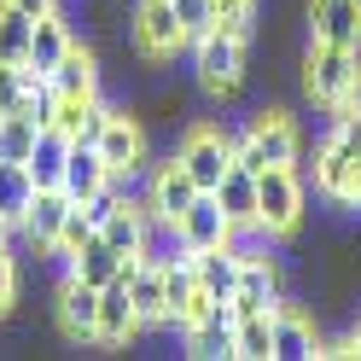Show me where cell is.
Returning <instances> with one entry per match:
<instances>
[{
	"label": "cell",
	"instance_id": "obj_6",
	"mask_svg": "<svg viewBox=\"0 0 361 361\" xmlns=\"http://www.w3.org/2000/svg\"><path fill=\"white\" fill-rule=\"evenodd\" d=\"M175 157H180V169L198 180V192H216L221 175L233 169V140L216 134V128H187V140H180Z\"/></svg>",
	"mask_w": 361,
	"mask_h": 361
},
{
	"label": "cell",
	"instance_id": "obj_34",
	"mask_svg": "<svg viewBox=\"0 0 361 361\" xmlns=\"http://www.w3.org/2000/svg\"><path fill=\"white\" fill-rule=\"evenodd\" d=\"M117 210H123V192L111 187V180H105V187H99V192H94V198H87V204H82V216L94 221V233H99V228H105V221L117 216Z\"/></svg>",
	"mask_w": 361,
	"mask_h": 361
},
{
	"label": "cell",
	"instance_id": "obj_29",
	"mask_svg": "<svg viewBox=\"0 0 361 361\" xmlns=\"http://www.w3.org/2000/svg\"><path fill=\"white\" fill-rule=\"evenodd\" d=\"M111 245H117V251L128 257V262H140V239H146V210H134V204H123L117 216H111L105 221V228H99Z\"/></svg>",
	"mask_w": 361,
	"mask_h": 361
},
{
	"label": "cell",
	"instance_id": "obj_28",
	"mask_svg": "<svg viewBox=\"0 0 361 361\" xmlns=\"http://www.w3.org/2000/svg\"><path fill=\"white\" fill-rule=\"evenodd\" d=\"M30 35H35V18L24 6H12V0H0V64H24Z\"/></svg>",
	"mask_w": 361,
	"mask_h": 361
},
{
	"label": "cell",
	"instance_id": "obj_26",
	"mask_svg": "<svg viewBox=\"0 0 361 361\" xmlns=\"http://www.w3.org/2000/svg\"><path fill=\"white\" fill-rule=\"evenodd\" d=\"M233 361H274V309L233 321Z\"/></svg>",
	"mask_w": 361,
	"mask_h": 361
},
{
	"label": "cell",
	"instance_id": "obj_32",
	"mask_svg": "<svg viewBox=\"0 0 361 361\" xmlns=\"http://www.w3.org/2000/svg\"><path fill=\"white\" fill-rule=\"evenodd\" d=\"M251 24H257V0H216V30L221 35L251 41Z\"/></svg>",
	"mask_w": 361,
	"mask_h": 361
},
{
	"label": "cell",
	"instance_id": "obj_13",
	"mask_svg": "<svg viewBox=\"0 0 361 361\" xmlns=\"http://www.w3.org/2000/svg\"><path fill=\"white\" fill-rule=\"evenodd\" d=\"M321 355V332H314V321L303 309L280 303L274 309V361H314Z\"/></svg>",
	"mask_w": 361,
	"mask_h": 361
},
{
	"label": "cell",
	"instance_id": "obj_31",
	"mask_svg": "<svg viewBox=\"0 0 361 361\" xmlns=\"http://www.w3.org/2000/svg\"><path fill=\"white\" fill-rule=\"evenodd\" d=\"M228 251H233L239 262H262L268 251H274V233H268L262 221H239V228L228 233Z\"/></svg>",
	"mask_w": 361,
	"mask_h": 361
},
{
	"label": "cell",
	"instance_id": "obj_10",
	"mask_svg": "<svg viewBox=\"0 0 361 361\" xmlns=\"http://www.w3.org/2000/svg\"><path fill=\"white\" fill-rule=\"evenodd\" d=\"M71 210H76V198H64L59 187H35L30 216H24V233H30L35 251H53V245H59V233H64V221H71Z\"/></svg>",
	"mask_w": 361,
	"mask_h": 361
},
{
	"label": "cell",
	"instance_id": "obj_17",
	"mask_svg": "<svg viewBox=\"0 0 361 361\" xmlns=\"http://www.w3.org/2000/svg\"><path fill=\"white\" fill-rule=\"evenodd\" d=\"M59 321H64V332H71L76 344H82V338H94V321H99V286L64 274V286H59Z\"/></svg>",
	"mask_w": 361,
	"mask_h": 361
},
{
	"label": "cell",
	"instance_id": "obj_18",
	"mask_svg": "<svg viewBox=\"0 0 361 361\" xmlns=\"http://www.w3.org/2000/svg\"><path fill=\"white\" fill-rule=\"evenodd\" d=\"M128 298H134L140 326H164L169 321V291H164V268L157 262H134L128 268Z\"/></svg>",
	"mask_w": 361,
	"mask_h": 361
},
{
	"label": "cell",
	"instance_id": "obj_12",
	"mask_svg": "<svg viewBox=\"0 0 361 361\" xmlns=\"http://www.w3.org/2000/svg\"><path fill=\"white\" fill-rule=\"evenodd\" d=\"M180 233H187L192 251H216V245H228L233 221H228V210H221L216 192H198L192 204H187V216H180Z\"/></svg>",
	"mask_w": 361,
	"mask_h": 361
},
{
	"label": "cell",
	"instance_id": "obj_33",
	"mask_svg": "<svg viewBox=\"0 0 361 361\" xmlns=\"http://www.w3.org/2000/svg\"><path fill=\"white\" fill-rule=\"evenodd\" d=\"M175 18H180V30H187V47H192L198 35L216 30V0H175Z\"/></svg>",
	"mask_w": 361,
	"mask_h": 361
},
{
	"label": "cell",
	"instance_id": "obj_2",
	"mask_svg": "<svg viewBox=\"0 0 361 361\" xmlns=\"http://www.w3.org/2000/svg\"><path fill=\"white\" fill-rule=\"evenodd\" d=\"M355 64H361V47L309 41V53H303V87H309V99L326 105V111H344V94L355 82Z\"/></svg>",
	"mask_w": 361,
	"mask_h": 361
},
{
	"label": "cell",
	"instance_id": "obj_25",
	"mask_svg": "<svg viewBox=\"0 0 361 361\" xmlns=\"http://www.w3.org/2000/svg\"><path fill=\"white\" fill-rule=\"evenodd\" d=\"M216 198H221V210H228L233 228H239V221H257V169H245L239 157H233V169L221 175Z\"/></svg>",
	"mask_w": 361,
	"mask_h": 361
},
{
	"label": "cell",
	"instance_id": "obj_40",
	"mask_svg": "<svg viewBox=\"0 0 361 361\" xmlns=\"http://www.w3.org/2000/svg\"><path fill=\"white\" fill-rule=\"evenodd\" d=\"M350 344H355V355H361V326H355V332H350Z\"/></svg>",
	"mask_w": 361,
	"mask_h": 361
},
{
	"label": "cell",
	"instance_id": "obj_14",
	"mask_svg": "<svg viewBox=\"0 0 361 361\" xmlns=\"http://www.w3.org/2000/svg\"><path fill=\"white\" fill-rule=\"evenodd\" d=\"M355 175H361V157H350L338 140H326L321 152H314V187H321L326 198L355 204Z\"/></svg>",
	"mask_w": 361,
	"mask_h": 361
},
{
	"label": "cell",
	"instance_id": "obj_16",
	"mask_svg": "<svg viewBox=\"0 0 361 361\" xmlns=\"http://www.w3.org/2000/svg\"><path fill=\"white\" fill-rule=\"evenodd\" d=\"M128 268H134V262L117 251V245H111L105 233H94V239H87L82 251L71 257V268H64V274H76V280H87V286H111V280H123Z\"/></svg>",
	"mask_w": 361,
	"mask_h": 361
},
{
	"label": "cell",
	"instance_id": "obj_3",
	"mask_svg": "<svg viewBox=\"0 0 361 361\" xmlns=\"http://www.w3.org/2000/svg\"><path fill=\"white\" fill-rule=\"evenodd\" d=\"M257 221L274 239H286L303 221V180H298V169H262L257 175Z\"/></svg>",
	"mask_w": 361,
	"mask_h": 361
},
{
	"label": "cell",
	"instance_id": "obj_7",
	"mask_svg": "<svg viewBox=\"0 0 361 361\" xmlns=\"http://www.w3.org/2000/svg\"><path fill=\"white\" fill-rule=\"evenodd\" d=\"M134 332H140V314H134L128 274H123V280L99 286V321H94V344H105V350H123Z\"/></svg>",
	"mask_w": 361,
	"mask_h": 361
},
{
	"label": "cell",
	"instance_id": "obj_8",
	"mask_svg": "<svg viewBox=\"0 0 361 361\" xmlns=\"http://www.w3.org/2000/svg\"><path fill=\"white\" fill-rule=\"evenodd\" d=\"M309 41L361 47V6L355 0H309Z\"/></svg>",
	"mask_w": 361,
	"mask_h": 361
},
{
	"label": "cell",
	"instance_id": "obj_37",
	"mask_svg": "<svg viewBox=\"0 0 361 361\" xmlns=\"http://www.w3.org/2000/svg\"><path fill=\"white\" fill-rule=\"evenodd\" d=\"M344 111L361 117V64H355V82H350V94H344Z\"/></svg>",
	"mask_w": 361,
	"mask_h": 361
},
{
	"label": "cell",
	"instance_id": "obj_39",
	"mask_svg": "<svg viewBox=\"0 0 361 361\" xmlns=\"http://www.w3.org/2000/svg\"><path fill=\"white\" fill-rule=\"evenodd\" d=\"M6 239H12V221H6V216H0V245H6Z\"/></svg>",
	"mask_w": 361,
	"mask_h": 361
},
{
	"label": "cell",
	"instance_id": "obj_24",
	"mask_svg": "<svg viewBox=\"0 0 361 361\" xmlns=\"http://www.w3.org/2000/svg\"><path fill=\"white\" fill-rule=\"evenodd\" d=\"M64 157H71V134H64L59 123H47L35 134V146H30V180H35V187H59Z\"/></svg>",
	"mask_w": 361,
	"mask_h": 361
},
{
	"label": "cell",
	"instance_id": "obj_42",
	"mask_svg": "<svg viewBox=\"0 0 361 361\" xmlns=\"http://www.w3.org/2000/svg\"><path fill=\"white\" fill-rule=\"evenodd\" d=\"M355 6H361V0H355Z\"/></svg>",
	"mask_w": 361,
	"mask_h": 361
},
{
	"label": "cell",
	"instance_id": "obj_23",
	"mask_svg": "<svg viewBox=\"0 0 361 361\" xmlns=\"http://www.w3.org/2000/svg\"><path fill=\"white\" fill-rule=\"evenodd\" d=\"M140 262H157V268H169V262H192V245H187V233H180V221H169V216H146Z\"/></svg>",
	"mask_w": 361,
	"mask_h": 361
},
{
	"label": "cell",
	"instance_id": "obj_36",
	"mask_svg": "<svg viewBox=\"0 0 361 361\" xmlns=\"http://www.w3.org/2000/svg\"><path fill=\"white\" fill-rule=\"evenodd\" d=\"M18 303V262H12V251L0 245V314H6Z\"/></svg>",
	"mask_w": 361,
	"mask_h": 361
},
{
	"label": "cell",
	"instance_id": "obj_1",
	"mask_svg": "<svg viewBox=\"0 0 361 361\" xmlns=\"http://www.w3.org/2000/svg\"><path fill=\"white\" fill-rule=\"evenodd\" d=\"M233 157L245 169H298V128H291L286 111H262V117H251V128H245V140H233Z\"/></svg>",
	"mask_w": 361,
	"mask_h": 361
},
{
	"label": "cell",
	"instance_id": "obj_22",
	"mask_svg": "<svg viewBox=\"0 0 361 361\" xmlns=\"http://www.w3.org/2000/svg\"><path fill=\"white\" fill-rule=\"evenodd\" d=\"M47 82H53L59 99H94V94H99V64H94V53H87V47H71Z\"/></svg>",
	"mask_w": 361,
	"mask_h": 361
},
{
	"label": "cell",
	"instance_id": "obj_35",
	"mask_svg": "<svg viewBox=\"0 0 361 361\" xmlns=\"http://www.w3.org/2000/svg\"><path fill=\"white\" fill-rule=\"evenodd\" d=\"M24 87H30V76H24V64H0V117H6V111H18V105H24Z\"/></svg>",
	"mask_w": 361,
	"mask_h": 361
},
{
	"label": "cell",
	"instance_id": "obj_27",
	"mask_svg": "<svg viewBox=\"0 0 361 361\" xmlns=\"http://www.w3.org/2000/svg\"><path fill=\"white\" fill-rule=\"evenodd\" d=\"M30 198H35L30 164H0V216L12 221V233L24 228V216H30Z\"/></svg>",
	"mask_w": 361,
	"mask_h": 361
},
{
	"label": "cell",
	"instance_id": "obj_21",
	"mask_svg": "<svg viewBox=\"0 0 361 361\" xmlns=\"http://www.w3.org/2000/svg\"><path fill=\"white\" fill-rule=\"evenodd\" d=\"M192 268H198V286H204V298L210 303H228L233 291H239V257L228 251V245H216V251H192Z\"/></svg>",
	"mask_w": 361,
	"mask_h": 361
},
{
	"label": "cell",
	"instance_id": "obj_38",
	"mask_svg": "<svg viewBox=\"0 0 361 361\" xmlns=\"http://www.w3.org/2000/svg\"><path fill=\"white\" fill-rule=\"evenodd\" d=\"M12 6H24L30 18H41V12H59V0H12Z\"/></svg>",
	"mask_w": 361,
	"mask_h": 361
},
{
	"label": "cell",
	"instance_id": "obj_30",
	"mask_svg": "<svg viewBox=\"0 0 361 361\" xmlns=\"http://www.w3.org/2000/svg\"><path fill=\"white\" fill-rule=\"evenodd\" d=\"M35 134H41V128L24 117V111H6V117H0V164H30Z\"/></svg>",
	"mask_w": 361,
	"mask_h": 361
},
{
	"label": "cell",
	"instance_id": "obj_4",
	"mask_svg": "<svg viewBox=\"0 0 361 361\" xmlns=\"http://www.w3.org/2000/svg\"><path fill=\"white\" fill-rule=\"evenodd\" d=\"M192 71H198V82H204L210 94H233V87L245 82V41L221 35V30L198 35L192 41Z\"/></svg>",
	"mask_w": 361,
	"mask_h": 361
},
{
	"label": "cell",
	"instance_id": "obj_9",
	"mask_svg": "<svg viewBox=\"0 0 361 361\" xmlns=\"http://www.w3.org/2000/svg\"><path fill=\"white\" fill-rule=\"evenodd\" d=\"M105 180H111V164L99 157V146L71 140V157H64V175H59V192L76 198V204H87V198H94Z\"/></svg>",
	"mask_w": 361,
	"mask_h": 361
},
{
	"label": "cell",
	"instance_id": "obj_15",
	"mask_svg": "<svg viewBox=\"0 0 361 361\" xmlns=\"http://www.w3.org/2000/svg\"><path fill=\"white\" fill-rule=\"evenodd\" d=\"M192 198H198V180L180 169V157H169V164H157V169H152V216L180 221Z\"/></svg>",
	"mask_w": 361,
	"mask_h": 361
},
{
	"label": "cell",
	"instance_id": "obj_41",
	"mask_svg": "<svg viewBox=\"0 0 361 361\" xmlns=\"http://www.w3.org/2000/svg\"><path fill=\"white\" fill-rule=\"evenodd\" d=\"M355 204H361V175H355Z\"/></svg>",
	"mask_w": 361,
	"mask_h": 361
},
{
	"label": "cell",
	"instance_id": "obj_19",
	"mask_svg": "<svg viewBox=\"0 0 361 361\" xmlns=\"http://www.w3.org/2000/svg\"><path fill=\"white\" fill-rule=\"evenodd\" d=\"M99 157L111 169H134L146 157V128H140V117H128V111H117V117L105 123V134H99Z\"/></svg>",
	"mask_w": 361,
	"mask_h": 361
},
{
	"label": "cell",
	"instance_id": "obj_11",
	"mask_svg": "<svg viewBox=\"0 0 361 361\" xmlns=\"http://www.w3.org/2000/svg\"><path fill=\"white\" fill-rule=\"evenodd\" d=\"M280 303H286V291H280V274H274V257L245 262L239 268V291H233V314H268Z\"/></svg>",
	"mask_w": 361,
	"mask_h": 361
},
{
	"label": "cell",
	"instance_id": "obj_20",
	"mask_svg": "<svg viewBox=\"0 0 361 361\" xmlns=\"http://www.w3.org/2000/svg\"><path fill=\"white\" fill-rule=\"evenodd\" d=\"M71 47H76V41H71V30H64V18H59V12H41V18H35V35H30V59H24V64H30L35 76H53V71H59V59L71 53Z\"/></svg>",
	"mask_w": 361,
	"mask_h": 361
},
{
	"label": "cell",
	"instance_id": "obj_5",
	"mask_svg": "<svg viewBox=\"0 0 361 361\" xmlns=\"http://www.w3.org/2000/svg\"><path fill=\"white\" fill-rule=\"evenodd\" d=\"M134 47H140V59L164 64L175 59V47H187V30H180L175 18V0H140L134 6Z\"/></svg>",
	"mask_w": 361,
	"mask_h": 361
}]
</instances>
